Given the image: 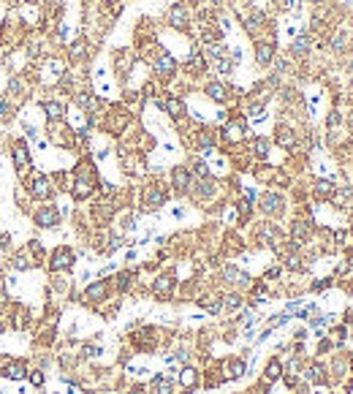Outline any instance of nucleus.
Wrapping results in <instances>:
<instances>
[{
    "mask_svg": "<svg viewBox=\"0 0 353 394\" xmlns=\"http://www.w3.org/2000/svg\"><path fill=\"white\" fill-rule=\"evenodd\" d=\"M76 264V253H74V247H68V245H57L49 253V272L52 275H60V272H68L71 266Z\"/></svg>",
    "mask_w": 353,
    "mask_h": 394,
    "instance_id": "1",
    "label": "nucleus"
},
{
    "mask_svg": "<svg viewBox=\"0 0 353 394\" xmlns=\"http://www.w3.org/2000/svg\"><path fill=\"white\" fill-rule=\"evenodd\" d=\"M27 193H30V199L33 201H49L54 196V185H52V180L49 177H44V174H33V177H27Z\"/></svg>",
    "mask_w": 353,
    "mask_h": 394,
    "instance_id": "2",
    "label": "nucleus"
},
{
    "mask_svg": "<svg viewBox=\"0 0 353 394\" xmlns=\"http://www.w3.org/2000/svg\"><path fill=\"white\" fill-rule=\"evenodd\" d=\"M95 188V174H93V166L90 163H82V169L76 171V183H74V199L76 201H84Z\"/></svg>",
    "mask_w": 353,
    "mask_h": 394,
    "instance_id": "3",
    "label": "nucleus"
},
{
    "mask_svg": "<svg viewBox=\"0 0 353 394\" xmlns=\"http://www.w3.org/2000/svg\"><path fill=\"white\" fill-rule=\"evenodd\" d=\"M33 223L38 226V229H57L60 226V212L54 204H44L38 207V210L33 212Z\"/></svg>",
    "mask_w": 353,
    "mask_h": 394,
    "instance_id": "4",
    "label": "nucleus"
},
{
    "mask_svg": "<svg viewBox=\"0 0 353 394\" xmlns=\"http://www.w3.org/2000/svg\"><path fill=\"white\" fill-rule=\"evenodd\" d=\"M27 362L25 359H3V367H0V378L6 381H25L27 378Z\"/></svg>",
    "mask_w": 353,
    "mask_h": 394,
    "instance_id": "5",
    "label": "nucleus"
},
{
    "mask_svg": "<svg viewBox=\"0 0 353 394\" xmlns=\"http://www.w3.org/2000/svg\"><path fill=\"white\" fill-rule=\"evenodd\" d=\"M106 294H109V283L106 280L90 283L87 289H84V294H82V302L84 305H101V302H106Z\"/></svg>",
    "mask_w": 353,
    "mask_h": 394,
    "instance_id": "6",
    "label": "nucleus"
},
{
    "mask_svg": "<svg viewBox=\"0 0 353 394\" xmlns=\"http://www.w3.org/2000/svg\"><path fill=\"white\" fill-rule=\"evenodd\" d=\"M174 289H176V277L169 272V275H160L158 280H155V286H152V294H155V299L166 302V299H171Z\"/></svg>",
    "mask_w": 353,
    "mask_h": 394,
    "instance_id": "7",
    "label": "nucleus"
},
{
    "mask_svg": "<svg viewBox=\"0 0 353 394\" xmlns=\"http://www.w3.org/2000/svg\"><path fill=\"white\" fill-rule=\"evenodd\" d=\"M166 204V190L160 188V185H150L147 190H144V210H158V207Z\"/></svg>",
    "mask_w": 353,
    "mask_h": 394,
    "instance_id": "8",
    "label": "nucleus"
},
{
    "mask_svg": "<svg viewBox=\"0 0 353 394\" xmlns=\"http://www.w3.org/2000/svg\"><path fill=\"white\" fill-rule=\"evenodd\" d=\"M8 266H11L14 272H27V269H33V266H35V261L30 259L27 250H17V253L8 256Z\"/></svg>",
    "mask_w": 353,
    "mask_h": 394,
    "instance_id": "9",
    "label": "nucleus"
},
{
    "mask_svg": "<svg viewBox=\"0 0 353 394\" xmlns=\"http://www.w3.org/2000/svg\"><path fill=\"white\" fill-rule=\"evenodd\" d=\"M223 277L228 283H234V286H239V289H253V280H250V275H245L242 269H236V266H226L223 269Z\"/></svg>",
    "mask_w": 353,
    "mask_h": 394,
    "instance_id": "10",
    "label": "nucleus"
},
{
    "mask_svg": "<svg viewBox=\"0 0 353 394\" xmlns=\"http://www.w3.org/2000/svg\"><path fill=\"white\" fill-rule=\"evenodd\" d=\"M223 370H226V378H242L247 372V365H245V359L231 356V359L223 362Z\"/></svg>",
    "mask_w": 353,
    "mask_h": 394,
    "instance_id": "11",
    "label": "nucleus"
},
{
    "mask_svg": "<svg viewBox=\"0 0 353 394\" xmlns=\"http://www.w3.org/2000/svg\"><path fill=\"white\" fill-rule=\"evenodd\" d=\"M30 163V155H27V147H25L22 141H17L14 144V166H17L19 174H25V169H27Z\"/></svg>",
    "mask_w": 353,
    "mask_h": 394,
    "instance_id": "12",
    "label": "nucleus"
},
{
    "mask_svg": "<svg viewBox=\"0 0 353 394\" xmlns=\"http://www.w3.org/2000/svg\"><path fill=\"white\" fill-rule=\"evenodd\" d=\"M179 383H182L185 392H193V389L199 386V370H193V367H182V370H179Z\"/></svg>",
    "mask_w": 353,
    "mask_h": 394,
    "instance_id": "13",
    "label": "nucleus"
},
{
    "mask_svg": "<svg viewBox=\"0 0 353 394\" xmlns=\"http://www.w3.org/2000/svg\"><path fill=\"white\" fill-rule=\"evenodd\" d=\"M261 210L269 212V215H277V212L282 210V199L277 193H266L264 199H261Z\"/></svg>",
    "mask_w": 353,
    "mask_h": 394,
    "instance_id": "14",
    "label": "nucleus"
},
{
    "mask_svg": "<svg viewBox=\"0 0 353 394\" xmlns=\"http://www.w3.org/2000/svg\"><path fill=\"white\" fill-rule=\"evenodd\" d=\"M25 250H27V253H30V259L35 261V266H41V261L47 259V253H44V245H41V239H35V236L27 242V247H25Z\"/></svg>",
    "mask_w": 353,
    "mask_h": 394,
    "instance_id": "15",
    "label": "nucleus"
},
{
    "mask_svg": "<svg viewBox=\"0 0 353 394\" xmlns=\"http://www.w3.org/2000/svg\"><path fill=\"white\" fill-rule=\"evenodd\" d=\"M150 386H152L155 394H171V386H174V383H171V375H155Z\"/></svg>",
    "mask_w": 353,
    "mask_h": 394,
    "instance_id": "16",
    "label": "nucleus"
},
{
    "mask_svg": "<svg viewBox=\"0 0 353 394\" xmlns=\"http://www.w3.org/2000/svg\"><path fill=\"white\" fill-rule=\"evenodd\" d=\"M169 22L174 25V27H185V22H188V11H185V6H174V8H171Z\"/></svg>",
    "mask_w": 353,
    "mask_h": 394,
    "instance_id": "17",
    "label": "nucleus"
},
{
    "mask_svg": "<svg viewBox=\"0 0 353 394\" xmlns=\"http://www.w3.org/2000/svg\"><path fill=\"white\" fill-rule=\"evenodd\" d=\"M280 375H282V365H280L277 359H272L269 365H266V370H264V381H266V383H275Z\"/></svg>",
    "mask_w": 353,
    "mask_h": 394,
    "instance_id": "18",
    "label": "nucleus"
},
{
    "mask_svg": "<svg viewBox=\"0 0 353 394\" xmlns=\"http://www.w3.org/2000/svg\"><path fill=\"white\" fill-rule=\"evenodd\" d=\"M155 68H158L160 77H171V74H174V60H171L169 54H160L158 63H155Z\"/></svg>",
    "mask_w": 353,
    "mask_h": 394,
    "instance_id": "19",
    "label": "nucleus"
},
{
    "mask_svg": "<svg viewBox=\"0 0 353 394\" xmlns=\"http://www.w3.org/2000/svg\"><path fill=\"white\" fill-rule=\"evenodd\" d=\"M174 188L179 190V193H185V190L190 188V174L185 169H176L174 171Z\"/></svg>",
    "mask_w": 353,
    "mask_h": 394,
    "instance_id": "20",
    "label": "nucleus"
},
{
    "mask_svg": "<svg viewBox=\"0 0 353 394\" xmlns=\"http://www.w3.org/2000/svg\"><path fill=\"white\" fill-rule=\"evenodd\" d=\"M60 77H63V65H60V63H49L47 71H44V82L52 84V82H57Z\"/></svg>",
    "mask_w": 353,
    "mask_h": 394,
    "instance_id": "21",
    "label": "nucleus"
},
{
    "mask_svg": "<svg viewBox=\"0 0 353 394\" xmlns=\"http://www.w3.org/2000/svg\"><path fill=\"white\" fill-rule=\"evenodd\" d=\"M44 112L49 114V117H54V120H60L63 117V104H60V101H47V104H44Z\"/></svg>",
    "mask_w": 353,
    "mask_h": 394,
    "instance_id": "22",
    "label": "nucleus"
},
{
    "mask_svg": "<svg viewBox=\"0 0 353 394\" xmlns=\"http://www.w3.org/2000/svg\"><path fill=\"white\" fill-rule=\"evenodd\" d=\"M130 283H133V275H130V272H120V275L114 277V289H117V291H128Z\"/></svg>",
    "mask_w": 353,
    "mask_h": 394,
    "instance_id": "23",
    "label": "nucleus"
},
{
    "mask_svg": "<svg viewBox=\"0 0 353 394\" xmlns=\"http://www.w3.org/2000/svg\"><path fill=\"white\" fill-rule=\"evenodd\" d=\"M272 52H275V49H272V44H258V49H255V57H258V63L266 65V63L272 60Z\"/></svg>",
    "mask_w": 353,
    "mask_h": 394,
    "instance_id": "24",
    "label": "nucleus"
},
{
    "mask_svg": "<svg viewBox=\"0 0 353 394\" xmlns=\"http://www.w3.org/2000/svg\"><path fill=\"white\" fill-rule=\"evenodd\" d=\"M166 109L169 114H174V117H179V114L185 112V106H182V101H176V98H171V101H166V104H160Z\"/></svg>",
    "mask_w": 353,
    "mask_h": 394,
    "instance_id": "25",
    "label": "nucleus"
},
{
    "mask_svg": "<svg viewBox=\"0 0 353 394\" xmlns=\"http://www.w3.org/2000/svg\"><path fill=\"white\" fill-rule=\"evenodd\" d=\"M206 93H209L215 101H226V87H223V84H218V82L206 84Z\"/></svg>",
    "mask_w": 353,
    "mask_h": 394,
    "instance_id": "26",
    "label": "nucleus"
},
{
    "mask_svg": "<svg viewBox=\"0 0 353 394\" xmlns=\"http://www.w3.org/2000/svg\"><path fill=\"white\" fill-rule=\"evenodd\" d=\"M307 381L324 383V367H321V365H310V370H307Z\"/></svg>",
    "mask_w": 353,
    "mask_h": 394,
    "instance_id": "27",
    "label": "nucleus"
},
{
    "mask_svg": "<svg viewBox=\"0 0 353 394\" xmlns=\"http://www.w3.org/2000/svg\"><path fill=\"white\" fill-rule=\"evenodd\" d=\"M223 307H228V310H239V307H242V296L239 294H228L223 299Z\"/></svg>",
    "mask_w": 353,
    "mask_h": 394,
    "instance_id": "28",
    "label": "nucleus"
},
{
    "mask_svg": "<svg viewBox=\"0 0 353 394\" xmlns=\"http://www.w3.org/2000/svg\"><path fill=\"white\" fill-rule=\"evenodd\" d=\"M27 381L33 383L35 389H41L44 386V372L41 370H27Z\"/></svg>",
    "mask_w": 353,
    "mask_h": 394,
    "instance_id": "29",
    "label": "nucleus"
},
{
    "mask_svg": "<svg viewBox=\"0 0 353 394\" xmlns=\"http://www.w3.org/2000/svg\"><path fill=\"white\" fill-rule=\"evenodd\" d=\"M294 242H307V226L294 223Z\"/></svg>",
    "mask_w": 353,
    "mask_h": 394,
    "instance_id": "30",
    "label": "nucleus"
},
{
    "mask_svg": "<svg viewBox=\"0 0 353 394\" xmlns=\"http://www.w3.org/2000/svg\"><path fill=\"white\" fill-rule=\"evenodd\" d=\"M307 47H310V38H307V35H299V38L294 41V52H296V54L307 52Z\"/></svg>",
    "mask_w": 353,
    "mask_h": 394,
    "instance_id": "31",
    "label": "nucleus"
},
{
    "mask_svg": "<svg viewBox=\"0 0 353 394\" xmlns=\"http://www.w3.org/2000/svg\"><path fill=\"white\" fill-rule=\"evenodd\" d=\"M277 141H280V144H285V147H291V144H294V136H291V131H277Z\"/></svg>",
    "mask_w": 353,
    "mask_h": 394,
    "instance_id": "32",
    "label": "nucleus"
},
{
    "mask_svg": "<svg viewBox=\"0 0 353 394\" xmlns=\"http://www.w3.org/2000/svg\"><path fill=\"white\" fill-rule=\"evenodd\" d=\"M266 153H269L266 139H255V155H258V158H266Z\"/></svg>",
    "mask_w": 353,
    "mask_h": 394,
    "instance_id": "33",
    "label": "nucleus"
},
{
    "mask_svg": "<svg viewBox=\"0 0 353 394\" xmlns=\"http://www.w3.org/2000/svg\"><path fill=\"white\" fill-rule=\"evenodd\" d=\"M226 136H228L231 141L242 139V125H228V128H226Z\"/></svg>",
    "mask_w": 353,
    "mask_h": 394,
    "instance_id": "34",
    "label": "nucleus"
},
{
    "mask_svg": "<svg viewBox=\"0 0 353 394\" xmlns=\"http://www.w3.org/2000/svg\"><path fill=\"white\" fill-rule=\"evenodd\" d=\"M315 190H318V193H321V196H329V193H331V190H334V188H331V183H329V180H321V183L315 185Z\"/></svg>",
    "mask_w": 353,
    "mask_h": 394,
    "instance_id": "35",
    "label": "nucleus"
},
{
    "mask_svg": "<svg viewBox=\"0 0 353 394\" xmlns=\"http://www.w3.org/2000/svg\"><path fill=\"white\" fill-rule=\"evenodd\" d=\"M8 112H11L8 101H6V98H0V120H6V117H8Z\"/></svg>",
    "mask_w": 353,
    "mask_h": 394,
    "instance_id": "36",
    "label": "nucleus"
},
{
    "mask_svg": "<svg viewBox=\"0 0 353 394\" xmlns=\"http://www.w3.org/2000/svg\"><path fill=\"white\" fill-rule=\"evenodd\" d=\"M329 348H331V342H329V340H321V345H318V351L324 353V351H329Z\"/></svg>",
    "mask_w": 353,
    "mask_h": 394,
    "instance_id": "37",
    "label": "nucleus"
},
{
    "mask_svg": "<svg viewBox=\"0 0 353 394\" xmlns=\"http://www.w3.org/2000/svg\"><path fill=\"white\" fill-rule=\"evenodd\" d=\"M280 275V266H272V269H266V277H277Z\"/></svg>",
    "mask_w": 353,
    "mask_h": 394,
    "instance_id": "38",
    "label": "nucleus"
},
{
    "mask_svg": "<svg viewBox=\"0 0 353 394\" xmlns=\"http://www.w3.org/2000/svg\"><path fill=\"white\" fill-rule=\"evenodd\" d=\"M0 291H6V272L0 269Z\"/></svg>",
    "mask_w": 353,
    "mask_h": 394,
    "instance_id": "39",
    "label": "nucleus"
},
{
    "mask_svg": "<svg viewBox=\"0 0 353 394\" xmlns=\"http://www.w3.org/2000/svg\"><path fill=\"white\" fill-rule=\"evenodd\" d=\"M128 394H144V386H133V389H130Z\"/></svg>",
    "mask_w": 353,
    "mask_h": 394,
    "instance_id": "40",
    "label": "nucleus"
}]
</instances>
